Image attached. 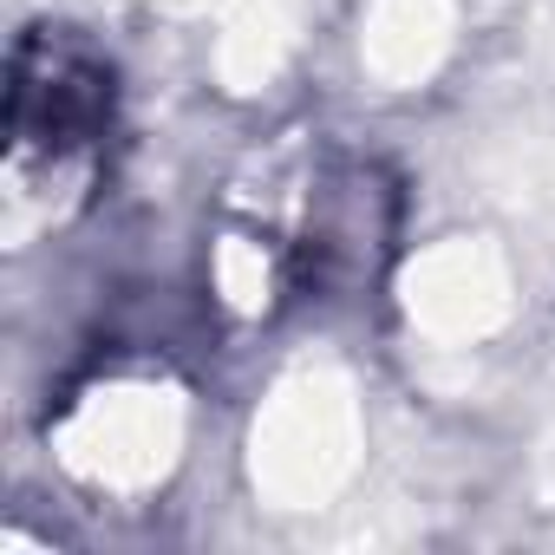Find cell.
<instances>
[{
    "label": "cell",
    "mask_w": 555,
    "mask_h": 555,
    "mask_svg": "<svg viewBox=\"0 0 555 555\" xmlns=\"http://www.w3.org/2000/svg\"><path fill=\"white\" fill-rule=\"evenodd\" d=\"M112 125V73L86 47H53V34L21 40L14 53V144L21 151H79Z\"/></svg>",
    "instance_id": "obj_1"
}]
</instances>
